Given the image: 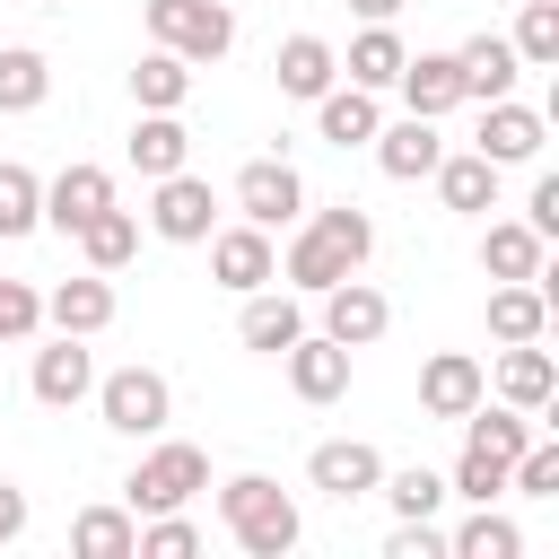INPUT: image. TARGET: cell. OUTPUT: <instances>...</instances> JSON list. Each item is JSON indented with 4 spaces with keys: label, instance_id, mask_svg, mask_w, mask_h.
<instances>
[{
    "label": "cell",
    "instance_id": "1",
    "mask_svg": "<svg viewBox=\"0 0 559 559\" xmlns=\"http://www.w3.org/2000/svg\"><path fill=\"white\" fill-rule=\"evenodd\" d=\"M367 253H376V218H367L358 201H332V210H306V218H297V236H288V253H280V280H288L297 297H323L332 280L367 271Z\"/></svg>",
    "mask_w": 559,
    "mask_h": 559
},
{
    "label": "cell",
    "instance_id": "2",
    "mask_svg": "<svg viewBox=\"0 0 559 559\" xmlns=\"http://www.w3.org/2000/svg\"><path fill=\"white\" fill-rule=\"evenodd\" d=\"M218 524L236 533V550L245 559H288L297 550V498L271 480V472H236V480H218Z\"/></svg>",
    "mask_w": 559,
    "mask_h": 559
},
{
    "label": "cell",
    "instance_id": "3",
    "mask_svg": "<svg viewBox=\"0 0 559 559\" xmlns=\"http://www.w3.org/2000/svg\"><path fill=\"white\" fill-rule=\"evenodd\" d=\"M210 489V454L192 445V437H148V454L131 463V480H122V507L131 515H166V507H192Z\"/></svg>",
    "mask_w": 559,
    "mask_h": 559
},
{
    "label": "cell",
    "instance_id": "4",
    "mask_svg": "<svg viewBox=\"0 0 559 559\" xmlns=\"http://www.w3.org/2000/svg\"><path fill=\"white\" fill-rule=\"evenodd\" d=\"M96 419L114 428V437H157L166 419H175V384L157 376V367H114V376H96Z\"/></svg>",
    "mask_w": 559,
    "mask_h": 559
},
{
    "label": "cell",
    "instance_id": "5",
    "mask_svg": "<svg viewBox=\"0 0 559 559\" xmlns=\"http://www.w3.org/2000/svg\"><path fill=\"white\" fill-rule=\"evenodd\" d=\"M140 17H148V44H166L183 61H218L236 44V9L227 0H148Z\"/></svg>",
    "mask_w": 559,
    "mask_h": 559
},
{
    "label": "cell",
    "instance_id": "6",
    "mask_svg": "<svg viewBox=\"0 0 559 559\" xmlns=\"http://www.w3.org/2000/svg\"><path fill=\"white\" fill-rule=\"evenodd\" d=\"M201 245H210V280H218L227 297H245V288H271V280H280V245H271V227H253V218L210 227Z\"/></svg>",
    "mask_w": 559,
    "mask_h": 559
},
{
    "label": "cell",
    "instance_id": "7",
    "mask_svg": "<svg viewBox=\"0 0 559 559\" xmlns=\"http://www.w3.org/2000/svg\"><path fill=\"white\" fill-rule=\"evenodd\" d=\"M314 306H323V332H332L341 349H376V341L393 332V297H384L376 280H358V271H349V280H332Z\"/></svg>",
    "mask_w": 559,
    "mask_h": 559
},
{
    "label": "cell",
    "instance_id": "8",
    "mask_svg": "<svg viewBox=\"0 0 559 559\" xmlns=\"http://www.w3.org/2000/svg\"><path fill=\"white\" fill-rule=\"evenodd\" d=\"M236 218H253V227H297V218H306V175H297L288 157H253V166L236 175Z\"/></svg>",
    "mask_w": 559,
    "mask_h": 559
},
{
    "label": "cell",
    "instance_id": "9",
    "mask_svg": "<svg viewBox=\"0 0 559 559\" xmlns=\"http://www.w3.org/2000/svg\"><path fill=\"white\" fill-rule=\"evenodd\" d=\"M148 227H157L166 245H201V236L218 227V192H210L192 166H175V175H157V192H148Z\"/></svg>",
    "mask_w": 559,
    "mask_h": 559
},
{
    "label": "cell",
    "instance_id": "10",
    "mask_svg": "<svg viewBox=\"0 0 559 559\" xmlns=\"http://www.w3.org/2000/svg\"><path fill=\"white\" fill-rule=\"evenodd\" d=\"M26 384H35L44 411H70V402L96 393V349H87L79 332H52V341L35 349V376H26Z\"/></svg>",
    "mask_w": 559,
    "mask_h": 559
},
{
    "label": "cell",
    "instance_id": "11",
    "mask_svg": "<svg viewBox=\"0 0 559 559\" xmlns=\"http://www.w3.org/2000/svg\"><path fill=\"white\" fill-rule=\"evenodd\" d=\"M349 358H358V349H341L332 332H297V341L280 349L297 402H341V393H349Z\"/></svg>",
    "mask_w": 559,
    "mask_h": 559
},
{
    "label": "cell",
    "instance_id": "12",
    "mask_svg": "<svg viewBox=\"0 0 559 559\" xmlns=\"http://www.w3.org/2000/svg\"><path fill=\"white\" fill-rule=\"evenodd\" d=\"M376 480H384V454L367 437H323L306 454V489H323V498H376Z\"/></svg>",
    "mask_w": 559,
    "mask_h": 559
},
{
    "label": "cell",
    "instance_id": "13",
    "mask_svg": "<svg viewBox=\"0 0 559 559\" xmlns=\"http://www.w3.org/2000/svg\"><path fill=\"white\" fill-rule=\"evenodd\" d=\"M542 140H550V122H542L533 105H515V96H489V105H480V140H472V148H480L489 166H533Z\"/></svg>",
    "mask_w": 559,
    "mask_h": 559
},
{
    "label": "cell",
    "instance_id": "14",
    "mask_svg": "<svg viewBox=\"0 0 559 559\" xmlns=\"http://www.w3.org/2000/svg\"><path fill=\"white\" fill-rule=\"evenodd\" d=\"M105 201H114V175H105V166H87V157H70V166L44 183V227H52V236H79Z\"/></svg>",
    "mask_w": 559,
    "mask_h": 559
},
{
    "label": "cell",
    "instance_id": "15",
    "mask_svg": "<svg viewBox=\"0 0 559 559\" xmlns=\"http://www.w3.org/2000/svg\"><path fill=\"white\" fill-rule=\"evenodd\" d=\"M480 393H489V367H480L472 349H437V358L419 367V411H428V419H463Z\"/></svg>",
    "mask_w": 559,
    "mask_h": 559
},
{
    "label": "cell",
    "instance_id": "16",
    "mask_svg": "<svg viewBox=\"0 0 559 559\" xmlns=\"http://www.w3.org/2000/svg\"><path fill=\"white\" fill-rule=\"evenodd\" d=\"M454 70H463V105H489V96H515V79H524V61H515V44L507 35H463L454 44Z\"/></svg>",
    "mask_w": 559,
    "mask_h": 559
},
{
    "label": "cell",
    "instance_id": "17",
    "mask_svg": "<svg viewBox=\"0 0 559 559\" xmlns=\"http://www.w3.org/2000/svg\"><path fill=\"white\" fill-rule=\"evenodd\" d=\"M376 166L393 175V183H428V166L445 157V140H437V122L428 114H402V122H376Z\"/></svg>",
    "mask_w": 559,
    "mask_h": 559
},
{
    "label": "cell",
    "instance_id": "18",
    "mask_svg": "<svg viewBox=\"0 0 559 559\" xmlns=\"http://www.w3.org/2000/svg\"><path fill=\"white\" fill-rule=\"evenodd\" d=\"M297 332H306V306H297V288H280V280H271V288H245V314H236V341H245V349L280 358Z\"/></svg>",
    "mask_w": 559,
    "mask_h": 559
},
{
    "label": "cell",
    "instance_id": "19",
    "mask_svg": "<svg viewBox=\"0 0 559 559\" xmlns=\"http://www.w3.org/2000/svg\"><path fill=\"white\" fill-rule=\"evenodd\" d=\"M498 175H507V166H489L480 148H445V157L428 166V183H437V201H445V210H463V218H480V210H498Z\"/></svg>",
    "mask_w": 559,
    "mask_h": 559
},
{
    "label": "cell",
    "instance_id": "20",
    "mask_svg": "<svg viewBox=\"0 0 559 559\" xmlns=\"http://www.w3.org/2000/svg\"><path fill=\"white\" fill-rule=\"evenodd\" d=\"M44 323H52V332L96 341V332L114 323V271H79V280H61V288L44 297Z\"/></svg>",
    "mask_w": 559,
    "mask_h": 559
},
{
    "label": "cell",
    "instance_id": "21",
    "mask_svg": "<svg viewBox=\"0 0 559 559\" xmlns=\"http://www.w3.org/2000/svg\"><path fill=\"white\" fill-rule=\"evenodd\" d=\"M393 87H402V114H428V122H445V114L463 105V70H454V52H411Z\"/></svg>",
    "mask_w": 559,
    "mask_h": 559
},
{
    "label": "cell",
    "instance_id": "22",
    "mask_svg": "<svg viewBox=\"0 0 559 559\" xmlns=\"http://www.w3.org/2000/svg\"><path fill=\"white\" fill-rule=\"evenodd\" d=\"M550 393H559V358L542 349V341H507V358H498V402H515V411H550Z\"/></svg>",
    "mask_w": 559,
    "mask_h": 559
},
{
    "label": "cell",
    "instance_id": "23",
    "mask_svg": "<svg viewBox=\"0 0 559 559\" xmlns=\"http://www.w3.org/2000/svg\"><path fill=\"white\" fill-rule=\"evenodd\" d=\"M376 122H384L376 87H341V79H332V87L314 96V131H323L332 148H367V140H376Z\"/></svg>",
    "mask_w": 559,
    "mask_h": 559
},
{
    "label": "cell",
    "instance_id": "24",
    "mask_svg": "<svg viewBox=\"0 0 559 559\" xmlns=\"http://www.w3.org/2000/svg\"><path fill=\"white\" fill-rule=\"evenodd\" d=\"M175 166H192V131H183V114H140V122H131V175L157 183V175H175Z\"/></svg>",
    "mask_w": 559,
    "mask_h": 559
},
{
    "label": "cell",
    "instance_id": "25",
    "mask_svg": "<svg viewBox=\"0 0 559 559\" xmlns=\"http://www.w3.org/2000/svg\"><path fill=\"white\" fill-rule=\"evenodd\" d=\"M489 332L498 341H542L550 332V288L542 280H489Z\"/></svg>",
    "mask_w": 559,
    "mask_h": 559
},
{
    "label": "cell",
    "instance_id": "26",
    "mask_svg": "<svg viewBox=\"0 0 559 559\" xmlns=\"http://www.w3.org/2000/svg\"><path fill=\"white\" fill-rule=\"evenodd\" d=\"M402 61H411V44L393 35V17H384V26H358V35H349V52H341L349 87H376V96H384V87L402 79Z\"/></svg>",
    "mask_w": 559,
    "mask_h": 559
},
{
    "label": "cell",
    "instance_id": "27",
    "mask_svg": "<svg viewBox=\"0 0 559 559\" xmlns=\"http://www.w3.org/2000/svg\"><path fill=\"white\" fill-rule=\"evenodd\" d=\"M271 70H280V96H297V105H314V96H323V87L341 79V52H332L323 35H288Z\"/></svg>",
    "mask_w": 559,
    "mask_h": 559
},
{
    "label": "cell",
    "instance_id": "28",
    "mask_svg": "<svg viewBox=\"0 0 559 559\" xmlns=\"http://www.w3.org/2000/svg\"><path fill=\"white\" fill-rule=\"evenodd\" d=\"M542 262H550V245L524 218H489V236H480V271L489 280H542Z\"/></svg>",
    "mask_w": 559,
    "mask_h": 559
},
{
    "label": "cell",
    "instance_id": "29",
    "mask_svg": "<svg viewBox=\"0 0 559 559\" xmlns=\"http://www.w3.org/2000/svg\"><path fill=\"white\" fill-rule=\"evenodd\" d=\"M131 96H140V114H183V96H192V61L166 52V44H148L140 70H131Z\"/></svg>",
    "mask_w": 559,
    "mask_h": 559
},
{
    "label": "cell",
    "instance_id": "30",
    "mask_svg": "<svg viewBox=\"0 0 559 559\" xmlns=\"http://www.w3.org/2000/svg\"><path fill=\"white\" fill-rule=\"evenodd\" d=\"M70 245L87 253V271H122V262L140 253V218H131L122 201H105V210H96V218H87V227H79Z\"/></svg>",
    "mask_w": 559,
    "mask_h": 559
},
{
    "label": "cell",
    "instance_id": "31",
    "mask_svg": "<svg viewBox=\"0 0 559 559\" xmlns=\"http://www.w3.org/2000/svg\"><path fill=\"white\" fill-rule=\"evenodd\" d=\"M70 550H79V559H131V550H140V515H131V507H79Z\"/></svg>",
    "mask_w": 559,
    "mask_h": 559
},
{
    "label": "cell",
    "instance_id": "32",
    "mask_svg": "<svg viewBox=\"0 0 559 559\" xmlns=\"http://www.w3.org/2000/svg\"><path fill=\"white\" fill-rule=\"evenodd\" d=\"M515 550H524V533H515V515H498L489 498L445 533V559H515Z\"/></svg>",
    "mask_w": 559,
    "mask_h": 559
},
{
    "label": "cell",
    "instance_id": "33",
    "mask_svg": "<svg viewBox=\"0 0 559 559\" xmlns=\"http://www.w3.org/2000/svg\"><path fill=\"white\" fill-rule=\"evenodd\" d=\"M44 96H52V61L35 44H9L0 52V114H35Z\"/></svg>",
    "mask_w": 559,
    "mask_h": 559
},
{
    "label": "cell",
    "instance_id": "34",
    "mask_svg": "<svg viewBox=\"0 0 559 559\" xmlns=\"http://www.w3.org/2000/svg\"><path fill=\"white\" fill-rule=\"evenodd\" d=\"M44 227V175L0 157V236H35Z\"/></svg>",
    "mask_w": 559,
    "mask_h": 559
},
{
    "label": "cell",
    "instance_id": "35",
    "mask_svg": "<svg viewBox=\"0 0 559 559\" xmlns=\"http://www.w3.org/2000/svg\"><path fill=\"white\" fill-rule=\"evenodd\" d=\"M376 498H384L393 515H437V507H445V472L402 463V472H384V480H376Z\"/></svg>",
    "mask_w": 559,
    "mask_h": 559
},
{
    "label": "cell",
    "instance_id": "36",
    "mask_svg": "<svg viewBox=\"0 0 559 559\" xmlns=\"http://www.w3.org/2000/svg\"><path fill=\"white\" fill-rule=\"evenodd\" d=\"M515 61L524 70H559V0H524V17H515Z\"/></svg>",
    "mask_w": 559,
    "mask_h": 559
},
{
    "label": "cell",
    "instance_id": "37",
    "mask_svg": "<svg viewBox=\"0 0 559 559\" xmlns=\"http://www.w3.org/2000/svg\"><path fill=\"white\" fill-rule=\"evenodd\" d=\"M192 550H201V524H192L183 507L140 515V550H131V559H192Z\"/></svg>",
    "mask_w": 559,
    "mask_h": 559
},
{
    "label": "cell",
    "instance_id": "38",
    "mask_svg": "<svg viewBox=\"0 0 559 559\" xmlns=\"http://www.w3.org/2000/svg\"><path fill=\"white\" fill-rule=\"evenodd\" d=\"M35 332H44V288L0 271V341H35Z\"/></svg>",
    "mask_w": 559,
    "mask_h": 559
},
{
    "label": "cell",
    "instance_id": "39",
    "mask_svg": "<svg viewBox=\"0 0 559 559\" xmlns=\"http://www.w3.org/2000/svg\"><path fill=\"white\" fill-rule=\"evenodd\" d=\"M498 489H507V463H489V454H472V445H463V454H454L445 498H472V507H480V498H498Z\"/></svg>",
    "mask_w": 559,
    "mask_h": 559
},
{
    "label": "cell",
    "instance_id": "40",
    "mask_svg": "<svg viewBox=\"0 0 559 559\" xmlns=\"http://www.w3.org/2000/svg\"><path fill=\"white\" fill-rule=\"evenodd\" d=\"M384 559H445V533H437V515H393V533H384Z\"/></svg>",
    "mask_w": 559,
    "mask_h": 559
},
{
    "label": "cell",
    "instance_id": "41",
    "mask_svg": "<svg viewBox=\"0 0 559 559\" xmlns=\"http://www.w3.org/2000/svg\"><path fill=\"white\" fill-rule=\"evenodd\" d=\"M524 227L550 245L559 236V175H533V192H524Z\"/></svg>",
    "mask_w": 559,
    "mask_h": 559
},
{
    "label": "cell",
    "instance_id": "42",
    "mask_svg": "<svg viewBox=\"0 0 559 559\" xmlns=\"http://www.w3.org/2000/svg\"><path fill=\"white\" fill-rule=\"evenodd\" d=\"M26 515H35V507H26V489L0 472V542H17V533H26Z\"/></svg>",
    "mask_w": 559,
    "mask_h": 559
},
{
    "label": "cell",
    "instance_id": "43",
    "mask_svg": "<svg viewBox=\"0 0 559 559\" xmlns=\"http://www.w3.org/2000/svg\"><path fill=\"white\" fill-rule=\"evenodd\" d=\"M349 9H358L367 26H384V17H402V0H349Z\"/></svg>",
    "mask_w": 559,
    "mask_h": 559
},
{
    "label": "cell",
    "instance_id": "44",
    "mask_svg": "<svg viewBox=\"0 0 559 559\" xmlns=\"http://www.w3.org/2000/svg\"><path fill=\"white\" fill-rule=\"evenodd\" d=\"M35 9H70V0H35Z\"/></svg>",
    "mask_w": 559,
    "mask_h": 559
}]
</instances>
